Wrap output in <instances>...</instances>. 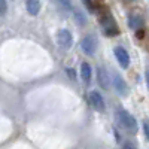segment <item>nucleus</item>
Wrapping results in <instances>:
<instances>
[{
	"instance_id": "nucleus-1",
	"label": "nucleus",
	"mask_w": 149,
	"mask_h": 149,
	"mask_svg": "<svg viewBox=\"0 0 149 149\" xmlns=\"http://www.w3.org/2000/svg\"><path fill=\"white\" fill-rule=\"evenodd\" d=\"M115 118L118 121V124L122 127V128H125L131 133H136L137 131V121H136V118L128 113L127 110H124V109H118L116 110V113H115Z\"/></svg>"
},
{
	"instance_id": "nucleus-2",
	"label": "nucleus",
	"mask_w": 149,
	"mask_h": 149,
	"mask_svg": "<svg viewBox=\"0 0 149 149\" xmlns=\"http://www.w3.org/2000/svg\"><path fill=\"white\" fill-rule=\"evenodd\" d=\"M100 24H102L103 31H104L107 36H116V34L119 33V29H118V26H116V22H115L113 17H112L109 12H104V14L102 15Z\"/></svg>"
},
{
	"instance_id": "nucleus-3",
	"label": "nucleus",
	"mask_w": 149,
	"mask_h": 149,
	"mask_svg": "<svg viewBox=\"0 0 149 149\" xmlns=\"http://www.w3.org/2000/svg\"><path fill=\"white\" fill-rule=\"evenodd\" d=\"M57 43L60 45V46H63V48H70L72 46V43H73V37H72V33L69 31V30H66V29H63V30H60L58 33H57Z\"/></svg>"
},
{
	"instance_id": "nucleus-4",
	"label": "nucleus",
	"mask_w": 149,
	"mask_h": 149,
	"mask_svg": "<svg viewBox=\"0 0 149 149\" xmlns=\"http://www.w3.org/2000/svg\"><path fill=\"white\" fill-rule=\"evenodd\" d=\"M113 52H115V57H116V60H118L119 66H121L122 69H127V67H128V64H130V57H128V52H127L124 48H121V46H116Z\"/></svg>"
},
{
	"instance_id": "nucleus-5",
	"label": "nucleus",
	"mask_w": 149,
	"mask_h": 149,
	"mask_svg": "<svg viewBox=\"0 0 149 149\" xmlns=\"http://www.w3.org/2000/svg\"><path fill=\"white\" fill-rule=\"evenodd\" d=\"M90 103L91 106L98 110V112H103L104 110V100H103V97L100 93H97V91H91L90 93Z\"/></svg>"
},
{
	"instance_id": "nucleus-6",
	"label": "nucleus",
	"mask_w": 149,
	"mask_h": 149,
	"mask_svg": "<svg viewBox=\"0 0 149 149\" xmlns=\"http://www.w3.org/2000/svg\"><path fill=\"white\" fill-rule=\"evenodd\" d=\"M81 46H82L85 54L93 55L94 51H95V40H94V37L93 36H85L82 39V42H81Z\"/></svg>"
},
{
	"instance_id": "nucleus-7",
	"label": "nucleus",
	"mask_w": 149,
	"mask_h": 149,
	"mask_svg": "<svg viewBox=\"0 0 149 149\" xmlns=\"http://www.w3.org/2000/svg\"><path fill=\"white\" fill-rule=\"evenodd\" d=\"M113 86H115V90L119 95H125L128 93V86L119 74H113Z\"/></svg>"
},
{
	"instance_id": "nucleus-8",
	"label": "nucleus",
	"mask_w": 149,
	"mask_h": 149,
	"mask_svg": "<svg viewBox=\"0 0 149 149\" xmlns=\"http://www.w3.org/2000/svg\"><path fill=\"white\" fill-rule=\"evenodd\" d=\"M97 81H98V85H100L102 88H104V90L109 88V85H110L109 74H107V72L103 67H98V70H97Z\"/></svg>"
},
{
	"instance_id": "nucleus-9",
	"label": "nucleus",
	"mask_w": 149,
	"mask_h": 149,
	"mask_svg": "<svg viewBox=\"0 0 149 149\" xmlns=\"http://www.w3.org/2000/svg\"><path fill=\"white\" fill-rule=\"evenodd\" d=\"M26 9L30 15H37L40 10V0H26Z\"/></svg>"
},
{
	"instance_id": "nucleus-10",
	"label": "nucleus",
	"mask_w": 149,
	"mask_h": 149,
	"mask_svg": "<svg viewBox=\"0 0 149 149\" xmlns=\"http://www.w3.org/2000/svg\"><path fill=\"white\" fill-rule=\"evenodd\" d=\"M91 74H93L91 66L88 63H82V66H81V76H82L84 82H90L91 81Z\"/></svg>"
},
{
	"instance_id": "nucleus-11",
	"label": "nucleus",
	"mask_w": 149,
	"mask_h": 149,
	"mask_svg": "<svg viewBox=\"0 0 149 149\" xmlns=\"http://www.w3.org/2000/svg\"><path fill=\"white\" fill-rule=\"evenodd\" d=\"M142 24H143V21H142V18H140L139 15H131V17L128 18V26H130L131 29H134V30L140 29Z\"/></svg>"
},
{
	"instance_id": "nucleus-12",
	"label": "nucleus",
	"mask_w": 149,
	"mask_h": 149,
	"mask_svg": "<svg viewBox=\"0 0 149 149\" xmlns=\"http://www.w3.org/2000/svg\"><path fill=\"white\" fill-rule=\"evenodd\" d=\"M143 133L146 136V139L149 140V119H145L143 121Z\"/></svg>"
},
{
	"instance_id": "nucleus-13",
	"label": "nucleus",
	"mask_w": 149,
	"mask_h": 149,
	"mask_svg": "<svg viewBox=\"0 0 149 149\" xmlns=\"http://www.w3.org/2000/svg\"><path fill=\"white\" fill-rule=\"evenodd\" d=\"M0 6H2V15H5L6 14V9H8V5H6V0H0Z\"/></svg>"
},
{
	"instance_id": "nucleus-14",
	"label": "nucleus",
	"mask_w": 149,
	"mask_h": 149,
	"mask_svg": "<svg viewBox=\"0 0 149 149\" xmlns=\"http://www.w3.org/2000/svg\"><path fill=\"white\" fill-rule=\"evenodd\" d=\"M122 149H136V148H134V145H131V143H125V145L122 146Z\"/></svg>"
},
{
	"instance_id": "nucleus-15",
	"label": "nucleus",
	"mask_w": 149,
	"mask_h": 149,
	"mask_svg": "<svg viewBox=\"0 0 149 149\" xmlns=\"http://www.w3.org/2000/svg\"><path fill=\"white\" fill-rule=\"evenodd\" d=\"M58 2L63 5V6H66V8H70V5H69V0H58Z\"/></svg>"
},
{
	"instance_id": "nucleus-16",
	"label": "nucleus",
	"mask_w": 149,
	"mask_h": 149,
	"mask_svg": "<svg viewBox=\"0 0 149 149\" xmlns=\"http://www.w3.org/2000/svg\"><path fill=\"white\" fill-rule=\"evenodd\" d=\"M67 73H69V76H70L72 79H74V72H73V70H67Z\"/></svg>"
},
{
	"instance_id": "nucleus-17",
	"label": "nucleus",
	"mask_w": 149,
	"mask_h": 149,
	"mask_svg": "<svg viewBox=\"0 0 149 149\" xmlns=\"http://www.w3.org/2000/svg\"><path fill=\"white\" fill-rule=\"evenodd\" d=\"M146 84H148V88H149V69L146 72Z\"/></svg>"
},
{
	"instance_id": "nucleus-18",
	"label": "nucleus",
	"mask_w": 149,
	"mask_h": 149,
	"mask_svg": "<svg viewBox=\"0 0 149 149\" xmlns=\"http://www.w3.org/2000/svg\"><path fill=\"white\" fill-rule=\"evenodd\" d=\"M82 2H85V3H86V5H88V6H90V8H91V0H82Z\"/></svg>"
}]
</instances>
